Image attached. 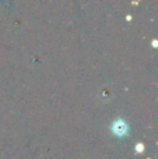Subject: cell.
<instances>
[{
  "mask_svg": "<svg viewBox=\"0 0 158 159\" xmlns=\"http://www.w3.org/2000/svg\"><path fill=\"white\" fill-rule=\"evenodd\" d=\"M127 130H128V127H127V125L124 124V122L121 121V122H116V124H114V129H113V131H114V133L117 134V135H124Z\"/></svg>",
  "mask_w": 158,
  "mask_h": 159,
  "instance_id": "6da1fadb",
  "label": "cell"
}]
</instances>
